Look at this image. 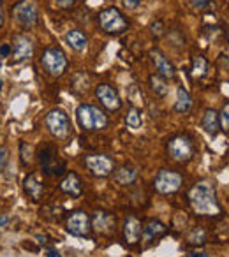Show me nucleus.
<instances>
[{
	"label": "nucleus",
	"instance_id": "obj_1",
	"mask_svg": "<svg viewBox=\"0 0 229 257\" xmlns=\"http://www.w3.org/2000/svg\"><path fill=\"white\" fill-rule=\"evenodd\" d=\"M189 203L198 215L220 217V213H222L219 201H217L215 188H213L211 183H206V182L196 183L189 190Z\"/></svg>",
	"mask_w": 229,
	"mask_h": 257
},
{
	"label": "nucleus",
	"instance_id": "obj_2",
	"mask_svg": "<svg viewBox=\"0 0 229 257\" xmlns=\"http://www.w3.org/2000/svg\"><path fill=\"white\" fill-rule=\"evenodd\" d=\"M76 118H78L79 127L88 132L101 131V129H104L108 125L106 113L92 104H79L78 109H76Z\"/></svg>",
	"mask_w": 229,
	"mask_h": 257
},
{
	"label": "nucleus",
	"instance_id": "obj_3",
	"mask_svg": "<svg viewBox=\"0 0 229 257\" xmlns=\"http://www.w3.org/2000/svg\"><path fill=\"white\" fill-rule=\"evenodd\" d=\"M97 22H99V26L106 34H122V32L127 30L129 26L127 18L123 16L116 7H108L101 11L99 16H97Z\"/></svg>",
	"mask_w": 229,
	"mask_h": 257
},
{
	"label": "nucleus",
	"instance_id": "obj_4",
	"mask_svg": "<svg viewBox=\"0 0 229 257\" xmlns=\"http://www.w3.org/2000/svg\"><path fill=\"white\" fill-rule=\"evenodd\" d=\"M41 64L46 69V72L51 76H62L67 69V57L64 49L58 46H51L46 48L41 57Z\"/></svg>",
	"mask_w": 229,
	"mask_h": 257
},
{
	"label": "nucleus",
	"instance_id": "obj_5",
	"mask_svg": "<svg viewBox=\"0 0 229 257\" xmlns=\"http://www.w3.org/2000/svg\"><path fill=\"white\" fill-rule=\"evenodd\" d=\"M167 153L176 162H189L194 157V143L189 136L178 134L167 141Z\"/></svg>",
	"mask_w": 229,
	"mask_h": 257
},
{
	"label": "nucleus",
	"instance_id": "obj_6",
	"mask_svg": "<svg viewBox=\"0 0 229 257\" xmlns=\"http://www.w3.org/2000/svg\"><path fill=\"white\" fill-rule=\"evenodd\" d=\"M182 185H183V176L178 171L173 169H160L154 182V188L159 194H164V196L178 192Z\"/></svg>",
	"mask_w": 229,
	"mask_h": 257
},
{
	"label": "nucleus",
	"instance_id": "obj_7",
	"mask_svg": "<svg viewBox=\"0 0 229 257\" xmlns=\"http://www.w3.org/2000/svg\"><path fill=\"white\" fill-rule=\"evenodd\" d=\"M39 164L49 176H57L66 171V162H58V150L51 143H44L39 150Z\"/></svg>",
	"mask_w": 229,
	"mask_h": 257
},
{
	"label": "nucleus",
	"instance_id": "obj_8",
	"mask_svg": "<svg viewBox=\"0 0 229 257\" xmlns=\"http://www.w3.org/2000/svg\"><path fill=\"white\" fill-rule=\"evenodd\" d=\"M13 18L25 28H30L39 20V9L35 0H22L13 7Z\"/></svg>",
	"mask_w": 229,
	"mask_h": 257
},
{
	"label": "nucleus",
	"instance_id": "obj_9",
	"mask_svg": "<svg viewBox=\"0 0 229 257\" xmlns=\"http://www.w3.org/2000/svg\"><path fill=\"white\" fill-rule=\"evenodd\" d=\"M46 127L48 131L51 132L57 140H66L70 132V123H69V117L66 115V111L62 109H51L48 115H46Z\"/></svg>",
	"mask_w": 229,
	"mask_h": 257
},
{
	"label": "nucleus",
	"instance_id": "obj_10",
	"mask_svg": "<svg viewBox=\"0 0 229 257\" xmlns=\"http://www.w3.org/2000/svg\"><path fill=\"white\" fill-rule=\"evenodd\" d=\"M85 166L93 176H99V178H106L110 176L114 169V164L111 161V157L104 155V153H90L85 157Z\"/></svg>",
	"mask_w": 229,
	"mask_h": 257
},
{
	"label": "nucleus",
	"instance_id": "obj_11",
	"mask_svg": "<svg viewBox=\"0 0 229 257\" xmlns=\"http://www.w3.org/2000/svg\"><path fill=\"white\" fill-rule=\"evenodd\" d=\"M66 227L70 234L74 236H88L92 231V218L88 217V213L78 210V211H72V213L67 217Z\"/></svg>",
	"mask_w": 229,
	"mask_h": 257
},
{
	"label": "nucleus",
	"instance_id": "obj_12",
	"mask_svg": "<svg viewBox=\"0 0 229 257\" xmlns=\"http://www.w3.org/2000/svg\"><path fill=\"white\" fill-rule=\"evenodd\" d=\"M95 95L97 99L101 100V104L104 106L106 109H110V111H118V109L122 108V99H120L118 92L114 90L111 85L108 83L97 85Z\"/></svg>",
	"mask_w": 229,
	"mask_h": 257
},
{
	"label": "nucleus",
	"instance_id": "obj_13",
	"mask_svg": "<svg viewBox=\"0 0 229 257\" xmlns=\"http://www.w3.org/2000/svg\"><path fill=\"white\" fill-rule=\"evenodd\" d=\"M13 55L16 62L28 60V58L34 55V41L25 34H18L14 35L13 41Z\"/></svg>",
	"mask_w": 229,
	"mask_h": 257
},
{
	"label": "nucleus",
	"instance_id": "obj_14",
	"mask_svg": "<svg viewBox=\"0 0 229 257\" xmlns=\"http://www.w3.org/2000/svg\"><path fill=\"white\" fill-rule=\"evenodd\" d=\"M116 227V220L111 213L108 211H97L92 218V229L99 234H111L114 233Z\"/></svg>",
	"mask_w": 229,
	"mask_h": 257
},
{
	"label": "nucleus",
	"instance_id": "obj_15",
	"mask_svg": "<svg viewBox=\"0 0 229 257\" xmlns=\"http://www.w3.org/2000/svg\"><path fill=\"white\" fill-rule=\"evenodd\" d=\"M150 58H152V62H154V66H155V69H157L159 76H162L164 79H173L176 76L175 66H173L171 62L167 60L159 49H152V51H150Z\"/></svg>",
	"mask_w": 229,
	"mask_h": 257
},
{
	"label": "nucleus",
	"instance_id": "obj_16",
	"mask_svg": "<svg viewBox=\"0 0 229 257\" xmlns=\"http://www.w3.org/2000/svg\"><path fill=\"white\" fill-rule=\"evenodd\" d=\"M141 236H143V226L141 220L136 217H127L123 222V240L131 245L139 243Z\"/></svg>",
	"mask_w": 229,
	"mask_h": 257
},
{
	"label": "nucleus",
	"instance_id": "obj_17",
	"mask_svg": "<svg viewBox=\"0 0 229 257\" xmlns=\"http://www.w3.org/2000/svg\"><path fill=\"white\" fill-rule=\"evenodd\" d=\"M60 190L70 197H79L83 194V185L76 173H67L66 178L60 182Z\"/></svg>",
	"mask_w": 229,
	"mask_h": 257
},
{
	"label": "nucleus",
	"instance_id": "obj_18",
	"mask_svg": "<svg viewBox=\"0 0 229 257\" xmlns=\"http://www.w3.org/2000/svg\"><path fill=\"white\" fill-rule=\"evenodd\" d=\"M23 187H25V192L32 197L34 201H41L44 194V185L39 180L37 174H28L23 182Z\"/></svg>",
	"mask_w": 229,
	"mask_h": 257
},
{
	"label": "nucleus",
	"instance_id": "obj_19",
	"mask_svg": "<svg viewBox=\"0 0 229 257\" xmlns=\"http://www.w3.org/2000/svg\"><path fill=\"white\" fill-rule=\"evenodd\" d=\"M201 127L211 138L217 136V132L220 131V122H219V113H217L215 109H206V111H205L201 120Z\"/></svg>",
	"mask_w": 229,
	"mask_h": 257
},
{
	"label": "nucleus",
	"instance_id": "obj_20",
	"mask_svg": "<svg viewBox=\"0 0 229 257\" xmlns=\"http://www.w3.org/2000/svg\"><path fill=\"white\" fill-rule=\"evenodd\" d=\"M66 43L69 44L74 51H85L88 46V37L81 30H69L66 34Z\"/></svg>",
	"mask_w": 229,
	"mask_h": 257
},
{
	"label": "nucleus",
	"instance_id": "obj_21",
	"mask_svg": "<svg viewBox=\"0 0 229 257\" xmlns=\"http://www.w3.org/2000/svg\"><path fill=\"white\" fill-rule=\"evenodd\" d=\"M192 108V97L183 87H178L176 90V102H175V111L176 113H187Z\"/></svg>",
	"mask_w": 229,
	"mask_h": 257
},
{
	"label": "nucleus",
	"instance_id": "obj_22",
	"mask_svg": "<svg viewBox=\"0 0 229 257\" xmlns=\"http://www.w3.org/2000/svg\"><path fill=\"white\" fill-rule=\"evenodd\" d=\"M137 180V169L136 167H127L123 166L120 169L114 171V182L120 185H131Z\"/></svg>",
	"mask_w": 229,
	"mask_h": 257
},
{
	"label": "nucleus",
	"instance_id": "obj_23",
	"mask_svg": "<svg viewBox=\"0 0 229 257\" xmlns=\"http://www.w3.org/2000/svg\"><path fill=\"white\" fill-rule=\"evenodd\" d=\"M166 226L159 220H150L145 227H143V238L145 240H154V238H160L166 234Z\"/></svg>",
	"mask_w": 229,
	"mask_h": 257
},
{
	"label": "nucleus",
	"instance_id": "obj_24",
	"mask_svg": "<svg viewBox=\"0 0 229 257\" xmlns=\"http://www.w3.org/2000/svg\"><path fill=\"white\" fill-rule=\"evenodd\" d=\"M208 72V62L203 55H198V57L192 58V66H190V76L194 79H201L205 78Z\"/></svg>",
	"mask_w": 229,
	"mask_h": 257
},
{
	"label": "nucleus",
	"instance_id": "obj_25",
	"mask_svg": "<svg viewBox=\"0 0 229 257\" xmlns=\"http://www.w3.org/2000/svg\"><path fill=\"white\" fill-rule=\"evenodd\" d=\"M148 81H150V88H152V92H154L155 95L164 97L167 93V83L162 76H159V74L150 76Z\"/></svg>",
	"mask_w": 229,
	"mask_h": 257
},
{
	"label": "nucleus",
	"instance_id": "obj_26",
	"mask_svg": "<svg viewBox=\"0 0 229 257\" xmlns=\"http://www.w3.org/2000/svg\"><path fill=\"white\" fill-rule=\"evenodd\" d=\"M125 123H127L129 129L132 131H137L143 123V118H141V111L137 108H131L125 115Z\"/></svg>",
	"mask_w": 229,
	"mask_h": 257
},
{
	"label": "nucleus",
	"instance_id": "obj_27",
	"mask_svg": "<svg viewBox=\"0 0 229 257\" xmlns=\"http://www.w3.org/2000/svg\"><path fill=\"white\" fill-rule=\"evenodd\" d=\"M205 241H206V233L203 231L201 227L192 229V231L189 233V236H187V243L190 245H203Z\"/></svg>",
	"mask_w": 229,
	"mask_h": 257
},
{
	"label": "nucleus",
	"instance_id": "obj_28",
	"mask_svg": "<svg viewBox=\"0 0 229 257\" xmlns=\"http://www.w3.org/2000/svg\"><path fill=\"white\" fill-rule=\"evenodd\" d=\"M219 122H220V131L228 132L229 131V102H226L222 111L219 113Z\"/></svg>",
	"mask_w": 229,
	"mask_h": 257
},
{
	"label": "nucleus",
	"instance_id": "obj_29",
	"mask_svg": "<svg viewBox=\"0 0 229 257\" xmlns=\"http://www.w3.org/2000/svg\"><path fill=\"white\" fill-rule=\"evenodd\" d=\"M189 4L196 11H206V9H215V5L211 4V0H189Z\"/></svg>",
	"mask_w": 229,
	"mask_h": 257
},
{
	"label": "nucleus",
	"instance_id": "obj_30",
	"mask_svg": "<svg viewBox=\"0 0 229 257\" xmlns=\"http://www.w3.org/2000/svg\"><path fill=\"white\" fill-rule=\"evenodd\" d=\"M20 157H22V162L25 164V166L30 164V146H28L25 141L20 143Z\"/></svg>",
	"mask_w": 229,
	"mask_h": 257
},
{
	"label": "nucleus",
	"instance_id": "obj_31",
	"mask_svg": "<svg viewBox=\"0 0 229 257\" xmlns=\"http://www.w3.org/2000/svg\"><path fill=\"white\" fill-rule=\"evenodd\" d=\"M152 34H154L155 37H162V35L166 34V26H164V23L160 22V20L152 23Z\"/></svg>",
	"mask_w": 229,
	"mask_h": 257
},
{
	"label": "nucleus",
	"instance_id": "obj_32",
	"mask_svg": "<svg viewBox=\"0 0 229 257\" xmlns=\"http://www.w3.org/2000/svg\"><path fill=\"white\" fill-rule=\"evenodd\" d=\"M7 161H9V152L5 146H2L0 148V173L5 169V166H7Z\"/></svg>",
	"mask_w": 229,
	"mask_h": 257
},
{
	"label": "nucleus",
	"instance_id": "obj_33",
	"mask_svg": "<svg viewBox=\"0 0 229 257\" xmlns=\"http://www.w3.org/2000/svg\"><path fill=\"white\" fill-rule=\"evenodd\" d=\"M58 5H60L62 9H69V7H72L74 5V2L76 0H55Z\"/></svg>",
	"mask_w": 229,
	"mask_h": 257
},
{
	"label": "nucleus",
	"instance_id": "obj_34",
	"mask_svg": "<svg viewBox=\"0 0 229 257\" xmlns=\"http://www.w3.org/2000/svg\"><path fill=\"white\" fill-rule=\"evenodd\" d=\"M122 2L127 9H136L139 5V0H122Z\"/></svg>",
	"mask_w": 229,
	"mask_h": 257
},
{
	"label": "nucleus",
	"instance_id": "obj_35",
	"mask_svg": "<svg viewBox=\"0 0 229 257\" xmlns=\"http://www.w3.org/2000/svg\"><path fill=\"white\" fill-rule=\"evenodd\" d=\"M7 55H11V46L2 44V46H0V57H7Z\"/></svg>",
	"mask_w": 229,
	"mask_h": 257
},
{
	"label": "nucleus",
	"instance_id": "obj_36",
	"mask_svg": "<svg viewBox=\"0 0 229 257\" xmlns=\"http://www.w3.org/2000/svg\"><path fill=\"white\" fill-rule=\"evenodd\" d=\"M5 22V14H4V7H2V0H0V26L4 25Z\"/></svg>",
	"mask_w": 229,
	"mask_h": 257
},
{
	"label": "nucleus",
	"instance_id": "obj_37",
	"mask_svg": "<svg viewBox=\"0 0 229 257\" xmlns=\"http://www.w3.org/2000/svg\"><path fill=\"white\" fill-rule=\"evenodd\" d=\"M187 257H206V254L205 252H190Z\"/></svg>",
	"mask_w": 229,
	"mask_h": 257
},
{
	"label": "nucleus",
	"instance_id": "obj_38",
	"mask_svg": "<svg viewBox=\"0 0 229 257\" xmlns=\"http://www.w3.org/2000/svg\"><path fill=\"white\" fill-rule=\"evenodd\" d=\"M9 222V217L7 215H0V226H5Z\"/></svg>",
	"mask_w": 229,
	"mask_h": 257
},
{
	"label": "nucleus",
	"instance_id": "obj_39",
	"mask_svg": "<svg viewBox=\"0 0 229 257\" xmlns=\"http://www.w3.org/2000/svg\"><path fill=\"white\" fill-rule=\"evenodd\" d=\"M46 257H60V254H58L57 250H48V254H46Z\"/></svg>",
	"mask_w": 229,
	"mask_h": 257
},
{
	"label": "nucleus",
	"instance_id": "obj_40",
	"mask_svg": "<svg viewBox=\"0 0 229 257\" xmlns=\"http://www.w3.org/2000/svg\"><path fill=\"white\" fill-rule=\"evenodd\" d=\"M2 87H4V81H2V79H0V92H2Z\"/></svg>",
	"mask_w": 229,
	"mask_h": 257
},
{
	"label": "nucleus",
	"instance_id": "obj_41",
	"mask_svg": "<svg viewBox=\"0 0 229 257\" xmlns=\"http://www.w3.org/2000/svg\"><path fill=\"white\" fill-rule=\"evenodd\" d=\"M0 69H2V57H0Z\"/></svg>",
	"mask_w": 229,
	"mask_h": 257
},
{
	"label": "nucleus",
	"instance_id": "obj_42",
	"mask_svg": "<svg viewBox=\"0 0 229 257\" xmlns=\"http://www.w3.org/2000/svg\"><path fill=\"white\" fill-rule=\"evenodd\" d=\"M228 41H229V32H228Z\"/></svg>",
	"mask_w": 229,
	"mask_h": 257
}]
</instances>
